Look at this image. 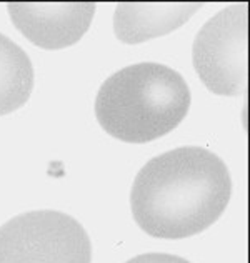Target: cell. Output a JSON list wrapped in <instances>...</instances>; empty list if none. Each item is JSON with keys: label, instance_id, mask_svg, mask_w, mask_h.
Instances as JSON below:
<instances>
[{"label": "cell", "instance_id": "cell-2", "mask_svg": "<svg viewBox=\"0 0 250 263\" xmlns=\"http://www.w3.org/2000/svg\"><path fill=\"white\" fill-rule=\"evenodd\" d=\"M190 107L187 82L162 64H135L102 84L95 115L109 135L127 143H147L175 128Z\"/></svg>", "mask_w": 250, "mask_h": 263}, {"label": "cell", "instance_id": "cell-5", "mask_svg": "<svg viewBox=\"0 0 250 263\" xmlns=\"http://www.w3.org/2000/svg\"><path fill=\"white\" fill-rule=\"evenodd\" d=\"M7 10L33 45L60 50L79 42L88 30L95 4H9Z\"/></svg>", "mask_w": 250, "mask_h": 263}, {"label": "cell", "instance_id": "cell-7", "mask_svg": "<svg viewBox=\"0 0 250 263\" xmlns=\"http://www.w3.org/2000/svg\"><path fill=\"white\" fill-rule=\"evenodd\" d=\"M33 90V67L22 48L0 33V117L20 108Z\"/></svg>", "mask_w": 250, "mask_h": 263}, {"label": "cell", "instance_id": "cell-4", "mask_svg": "<svg viewBox=\"0 0 250 263\" xmlns=\"http://www.w3.org/2000/svg\"><path fill=\"white\" fill-rule=\"evenodd\" d=\"M192 60L210 92L224 97L247 90V5H228L200 29Z\"/></svg>", "mask_w": 250, "mask_h": 263}, {"label": "cell", "instance_id": "cell-8", "mask_svg": "<svg viewBox=\"0 0 250 263\" xmlns=\"http://www.w3.org/2000/svg\"><path fill=\"white\" fill-rule=\"evenodd\" d=\"M125 263H190L177 255H169V253H144L138 255L135 258H130Z\"/></svg>", "mask_w": 250, "mask_h": 263}, {"label": "cell", "instance_id": "cell-6", "mask_svg": "<svg viewBox=\"0 0 250 263\" xmlns=\"http://www.w3.org/2000/svg\"><path fill=\"white\" fill-rule=\"evenodd\" d=\"M202 4H119L114 30L123 44H140L184 25Z\"/></svg>", "mask_w": 250, "mask_h": 263}, {"label": "cell", "instance_id": "cell-3", "mask_svg": "<svg viewBox=\"0 0 250 263\" xmlns=\"http://www.w3.org/2000/svg\"><path fill=\"white\" fill-rule=\"evenodd\" d=\"M92 245L77 220L35 210L0 227V263H90Z\"/></svg>", "mask_w": 250, "mask_h": 263}, {"label": "cell", "instance_id": "cell-1", "mask_svg": "<svg viewBox=\"0 0 250 263\" xmlns=\"http://www.w3.org/2000/svg\"><path fill=\"white\" fill-rule=\"evenodd\" d=\"M232 178L227 165L202 147H180L144 165L132 185L137 225L155 238L202 233L227 209Z\"/></svg>", "mask_w": 250, "mask_h": 263}]
</instances>
